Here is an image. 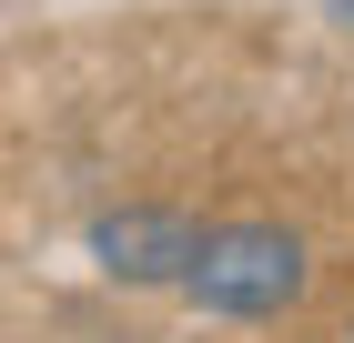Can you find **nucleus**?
<instances>
[{"mask_svg": "<svg viewBox=\"0 0 354 343\" xmlns=\"http://www.w3.org/2000/svg\"><path fill=\"white\" fill-rule=\"evenodd\" d=\"M304 273L314 263H304V242L283 222H213L192 273H183V293L203 313H223V323H263L283 303H304Z\"/></svg>", "mask_w": 354, "mask_h": 343, "instance_id": "obj_1", "label": "nucleus"}, {"mask_svg": "<svg viewBox=\"0 0 354 343\" xmlns=\"http://www.w3.org/2000/svg\"><path fill=\"white\" fill-rule=\"evenodd\" d=\"M192 253H203V222L192 212H102L91 222V263L111 273V283H183Z\"/></svg>", "mask_w": 354, "mask_h": 343, "instance_id": "obj_2", "label": "nucleus"}, {"mask_svg": "<svg viewBox=\"0 0 354 343\" xmlns=\"http://www.w3.org/2000/svg\"><path fill=\"white\" fill-rule=\"evenodd\" d=\"M334 21H344V30H354V0H334Z\"/></svg>", "mask_w": 354, "mask_h": 343, "instance_id": "obj_3", "label": "nucleus"}]
</instances>
